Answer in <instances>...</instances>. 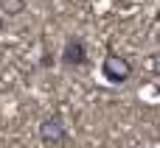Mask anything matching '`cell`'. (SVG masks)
Listing matches in <instances>:
<instances>
[{
    "mask_svg": "<svg viewBox=\"0 0 160 148\" xmlns=\"http://www.w3.org/2000/svg\"><path fill=\"white\" fill-rule=\"evenodd\" d=\"M101 76H104L110 84H124V81H129V76H132V64H129V59H124L121 53H107V59L101 62Z\"/></svg>",
    "mask_w": 160,
    "mask_h": 148,
    "instance_id": "obj_1",
    "label": "cell"
},
{
    "mask_svg": "<svg viewBox=\"0 0 160 148\" xmlns=\"http://www.w3.org/2000/svg\"><path fill=\"white\" fill-rule=\"evenodd\" d=\"M39 140L45 143V146L51 148H59L65 146V140H68V126L53 115V118H45L42 123H39Z\"/></svg>",
    "mask_w": 160,
    "mask_h": 148,
    "instance_id": "obj_2",
    "label": "cell"
},
{
    "mask_svg": "<svg viewBox=\"0 0 160 148\" xmlns=\"http://www.w3.org/2000/svg\"><path fill=\"white\" fill-rule=\"evenodd\" d=\"M62 62L68 67H82L87 64V45L82 36H68L65 48H62Z\"/></svg>",
    "mask_w": 160,
    "mask_h": 148,
    "instance_id": "obj_3",
    "label": "cell"
},
{
    "mask_svg": "<svg viewBox=\"0 0 160 148\" xmlns=\"http://www.w3.org/2000/svg\"><path fill=\"white\" fill-rule=\"evenodd\" d=\"M0 11L6 17H17L25 11V0H0Z\"/></svg>",
    "mask_w": 160,
    "mask_h": 148,
    "instance_id": "obj_4",
    "label": "cell"
},
{
    "mask_svg": "<svg viewBox=\"0 0 160 148\" xmlns=\"http://www.w3.org/2000/svg\"><path fill=\"white\" fill-rule=\"evenodd\" d=\"M152 70H155V76H160V53L152 56Z\"/></svg>",
    "mask_w": 160,
    "mask_h": 148,
    "instance_id": "obj_5",
    "label": "cell"
},
{
    "mask_svg": "<svg viewBox=\"0 0 160 148\" xmlns=\"http://www.w3.org/2000/svg\"><path fill=\"white\" fill-rule=\"evenodd\" d=\"M53 64V56H51V50H45L42 53V67H51Z\"/></svg>",
    "mask_w": 160,
    "mask_h": 148,
    "instance_id": "obj_6",
    "label": "cell"
},
{
    "mask_svg": "<svg viewBox=\"0 0 160 148\" xmlns=\"http://www.w3.org/2000/svg\"><path fill=\"white\" fill-rule=\"evenodd\" d=\"M3 25H6V22H3V17H0V31H3Z\"/></svg>",
    "mask_w": 160,
    "mask_h": 148,
    "instance_id": "obj_7",
    "label": "cell"
}]
</instances>
